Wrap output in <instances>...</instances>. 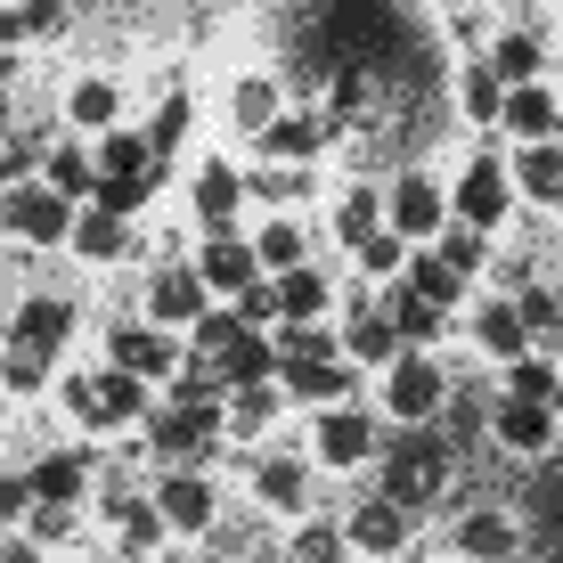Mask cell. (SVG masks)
<instances>
[{"label":"cell","mask_w":563,"mask_h":563,"mask_svg":"<svg viewBox=\"0 0 563 563\" xmlns=\"http://www.w3.org/2000/svg\"><path fill=\"white\" fill-rule=\"evenodd\" d=\"M197 367L245 393V384H262L269 367H278V343H262L254 319H238V310H205L197 319Z\"/></svg>","instance_id":"1"},{"label":"cell","mask_w":563,"mask_h":563,"mask_svg":"<svg viewBox=\"0 0 563 563\" xmlns=\"http://www.w3.org/2000/svg\"><path fill=\"white\" fill-rule=\"evenodd\" d=\"M450 474H457V441L450 433H409V441H393V457H384V498L433 507V498L450 490Z\"/></svg>","instance_id":"2"},{"label":"cell","mask_w":563,"mask_h":563,"mask_svg":"<svg viewBox=\"0 0 563 563\" xmlns=\"http://www.w3.org/2000/svg\"><path fill=\"white\" fill-rule=\"evenodd\" d=\"M0 229H9L16 245H57V238H74V212H66V197L42 180V188H16V197H0Z\"/></svg>","instance_id":"3"},{"label":"cell","mask_w":563,"mask_h":563,"mask_svg":"<svg viewBox=\"0 0 563 563\" xmlns=\"http://www.w3.org/2000/svg\"><path fill=\"white\" fill-rule=\"evenodd\" d=\"M140 384H147V376H140V367H123V360H114V367H107V376H90V384H74V393H66V400H74V417H82V424H123V417H140V400H147V393H140Z\"/></svg>","instance_id":"4"},{"label":"cell","mask_w":563,"mask_h":563,"mask_svg":"<svg viewBox=\"0 0 563 563\" xmlns=\"http://www.w3.org/2000/svg\"><path fill=\"white\" fill-rule=\"evenodd\" d=\"M212 433H221V400H188V393H180L164 417H155V433H147V441H155V457L180 465V457H197Z\"/></svg>","instance_id":"5"},{"label":"cell","mask_w":563,"mask_h":563,"mask_svg":"<svg viewBox=\"0 0 563 563\" xmlns=\"http://www.w3.org/2000/svg\"><path fill=\"white\" fill-rule=\"evenodd\" d=\"M490 441L498 450H515V457H539L555 441V400H522V393H507L490 409Z\"/></svg>","instance_id":"6"},{"label":"cell","mask_w":563,"mask_h":563,"mask_svg":"<svg viewBox=\"0 0 563 563\" xmlns=\"http://www.w3.org/2000/svg\"><path fill=\"white\" fill-rule=\"evenodd\" d=\"M441 393H450V384H441V360H424V352H400V360H393V384H384V400H393V417L424 424V417L441 409Z\"/></svg>","instance_id":"7"},{"label":"cell","mask_w":563,"mask_h":563,"mask_svg":"<svg viewBox=\"0 0 563 563\" xmlns=\"http://www.w3.org/2000/svg\"><path fill=\"white\" fill-rule=\"evenodd\" d=\"M147 310H155V327H197L205 319V269L164 262V269H155V286H147Z\"/></svg>","instance_id":"8"},{"label":"cell","mask_w":563,"mask_h":563,"mask_svg":"<svg viewBox=\"0 0 563 563\" xmlns=\"http://www.w3.org/2000/svg\"><path fill=\"white\" fill-rule=\"evenodd\" d=\"M457 221H474V229H498L507 221V164H465V180H457Z\"/></svg>","instance_id":"9"},{"label":"cell","mask_w":563,"mask_h":563,"mask_svg":"<svg viewBox=\"0 0 563 563\" xmlns=\"http://www.w3.org/2000/svg\"><path fill=\"white\" fill-rule=\"evenodd\" d=\"M66 327H74V310H66V302H57V295H33L25 310H16V352H33V360H57Z\"/></svg>","instance_id":"10"},{"label":"cell","mask_w":563,"mask_h":563,"mask_svg":"<svg viewBox=\"0 0 563 563\" xmlns=\"http://www.w3.org/2000/svg\"><path fill=\"white\" fill-rule=\"evenodd\" d=\"M343 539H352V548H367V555H393L400 539H409V507H400V498H367Z\"/></svg>","instance_id":"11"},{"label":"cell","mask_w":563,"mask_h":563,"mask_svg":"<svg viewBox=\"0 0 563 563\" xmlns=\"http://www.w3.org/2000/svg\"><path fill=\"white\" fill-rule=\"evenodd\" d=\"M498 123L515 131V140H555V123H563V99H548L539 82H515L507 90V114Z\"/></svg>","instance_id":"12"},{"label":"cell","mask_w":563,"mask_h":563,"mask_svg":"<svg viewBox=\"0 0 563 563\" xmlns=\"http://www.w3.org/2000/svg\"><path fill=\"white\" fill-rule=\"evenodd\" d=\"M114 360L140 367V376H172V367H180V343L155 335V327H114Z\"/></svg>","instance_id":"13"},{"label":"cell","mask_w":563,"mask_h":563,"mask_svg":"<svg viewBox=\"0 0 563 563\" xmlns=\"http://www.w3.org/2000/svg\"><path fill=\"white\" fill-rule=\"evenodd\" d=\"M367 450H376V424H367V417H352V409L319 417V457L327 465H360Z\"/></svg>","instance_id":"14"},{"label":"cell","mask_w":563,"mask_h":563,"mask_svg":"<svg viewBox=\"0 0 563 563\" xmlns=\"http://www.w3.org/2000/svg\"><path fill=\"white\" fill-rule=\"evenodd\" d=\"M74 254H82V262H123V254H131V229H123V212H114V205H99L90 221H74Z\"/></svg>","instance_id":"15"},{"label":"cell","mask_w":563,"mask_h":563,"mask_svg":"<svg viewBox=\"0 0 563 563\" xmlns=\"http://www.w3.org/2000/svg\"><path fill=\"white\" fill-rule=\"evenodd\" d=\"M254 245L245 238H229V229H212V245H205V286H221V295H238L245 278H254Z\"/></svg>","instance_id":"16"},{"label":"cell","mask_w":563,"mask_h":563,"mask_svg":"<svg viewBox=\"0 0 563 563\" xmlns=\"http://www.w3.org/2000/svg\"><path fill=\"white\" fill-rule=\"evenodd\" d=\"M155 507H164L172 531H205V522H212V490H205L197 474H172L164 490H155Z\"/></svg>","instance_id":"17"},{"label":"cell","mask_w":563,"mask_h":563,"mask_svg":"<svg viewBox=\"0 0 563 563\" xmlns=\"http://www.w3.org/2000/svg\"><path fill=\"white\" fill-rule=\"evenodd\" d=\"M393 229H400V238H433V229H441V188L409 172V180H400V197H393Z\"/></svg>","instance_id":"18"},{"label":"cell","mask_w":563,"mask_h":563,"mask_svg":"<svg viewBox=\"0 0 563 563\" xmlns=\"http://www.w3.org/2000/svg\"><path fill=\"white\" fill-rule=\"evenodd\" d=\"M515 180H522V197L563 205V147L555 140H531V147H522V164H515Z\"/></svg>","instance_id":"19"},{"label":"cell","mask_w":563,"mask_h":563,"mask_svg":"<svg viewBox=\"0 0 563 563\" xmlns=\"http://www.w3.org/2000/svg\"><path fill=\"white\" fill-rule=\"evenodd\" d=\"M515 548H522V531L507 515H490V507L457 522V555H515Z\"/></svg>","instance_id":"20"},{"label":"cell","mask_w":563,"mask_h":563,"mask_svg":"<svg viewBox=\"0 0 563 563\" xmlns=\"http://www.w3.org/2000/svg\"><path fill=\"white\" fill-rule=\"evenodd\" d=\"M352 360H367V367H393V360H400L393 310H367V319H352Z\"/></svg>","instance_id":"21"},{"label":"cell","mask_w":563,"mask_h":563,"mask_svg":"<svg viewBox=\"0 0 563 563\" xmlns=\"http://www.w3.org/2000/svg\"><path fill=\"white\" fill-rule=\"evenodd\" d=\"M441 310H450V302H433V295H417V286H400V295H393L400 343H433V335H441Z\"/></svg>","instance_id":"22"},{"label":"cell","mask_w":563,"mask_h":563,"mask_svg":"<svg viewBox=\"0 0 563 563\" xmlns=\"http://www.w3.org/2000/svg\"><path fill=\"white\" fill-rule=\"evenodd\" d=\"M319 140H327V131L310 123V114H278V123L262 131V147L278 155V164H302V155H319Z\"/></svg>","instance_id":"23"},{"label":"cell","mask_w":563,"mask_h":563,"mask_svg":"<svg viewBox=\"0 0 563 563\" xmlns=\"http://www.w3.org/2000/svg\"><path fill=\"white\" fill-rule=\"evenodd\" d=\"M238 197H245V180L229 164H205V180H197V212L212 229H229V212H238Z\"/></svg>","instance_id":"24"},{"label":"cell","mask_w":563,"mask_h":563,"mask_svg":"<svg viewBox=\"0 0 563 563\" xmlns=\"http://www.w3.org/2000/svg\"><path fill=\"white\" fill-rule=\"evenodd\" d=\"M286 384H295L302 400H343V393H352V367H335V360H295V367H286Z\"/></svg>","instance_id":"25"},{"label":"cell","mask_w":563,"mask_h":563,"mask_svg":"<svg viewBox=\"0 0 563 563\" xmlns=\"http://www.w3.org/2000/svg\"><path fill=\"white\" fill-rule=\"evenodd\" d=\"M254 490L269 498V507H286V515H295V507H310V498H302V490H310V474H302V465H295V457H269V465H262V482H254Z\"/></svg>","instance_id":"26"},{"label":"cell","mask_w":563,"mask_h":563,"mask_svg":"<svg viewBox=\"0 0 563 563\" xmlns=\"http://www.w3.org/2000/svg\"><path fill=\"white\" fill-rule=\"evenodd\" d=\"M457 99H465L474 123H498V114H507V82H498V66H474V74L457 82Z\"/></svg>","instance_id":"27"},{"label":"cell","mask_w":563,"mask_h":563,"mask_svg":"<svg viewBox=\"0 0 563 563\" xmlns=\"http://www.w3.org/2000/svg\"><path fill=\"white\" fill-rule=\"evenodd\" d=\"M74 490H82V457H42L33 465V498H42V507H66Z\"/></svg>","instance_id":"28"},{"label":"cell","mask_w":563,"mask_h":563,"mask_svg":"<svg viewBox=\"0 0 563 563\" xmlns=\"http://www.w3.org/2000/svg\"><path fill=\"white\" fill-rule=\"evenodd\" d=\"M482 343H490L498 360H522V343H531V327H522V310L490 302V310H482Z\"/></svg>","instance_id":"29"},{"label":"cell","mask_w":563,"mask_h":563,"mask_svg":"<svg viewBox=\"0 0 563 563\" xmlns=\"http://www.w3.org/2000/svg\"><path fill=\"white\" fill-rule=\"evenodd\" d=\"M278 310H286V319H319V310H327V278H319V269H286Z\"/></svg>","instance_id":"30"},{"label":"cell","mask_w":563,"mask_h":563,"mask_svg":"<svg viewBox=\"0 0 563 563\" xmlns=\"http://www.w3.org/2000/svg\"><path fill=\"white\" fill-rule=\"evenodd\" d=\"M147 164H155V140H131V131H107L99 180H123V172H147Z\"/></svg>","instance_id":"31"},{"label":"cell","mask_w":563,"mask_h":563,"mask_svg":"<svg viewBox=\"0 0 563 563\" xmlns=\"http://www.w3.org/2000/svg\"><path fill=\"white\" fill-rule=\"evenodd\" d=\"M107 515L123 522V548H155V539H164V507H131V498H107Z\"/></svg>","instance_id":"32"},{"label":"cell","mask_w":563,"mask_h":563,"mask_svg":"<svg viewBox=\"0 0 563 563\" xmlns=\"http://www.w3.org/2000/svg\"><path fill=\"white\" fill-rule=\"evenodd\" d=\"M269 123H278V82H238V131L262 140Z\"/></svg>","instance_id":"33"},{"label":"cell","mask_w":563,"mask_h":563,"mask_svg":"<svg viewBox=\"0 0 563 563\" xmlns=\"http://www.w3.org/2000/svg\"><path fill=\"white\" fill-rule=\"evenodd\" d=\"M498 82H539V42L531 33H507V42H498Z\"/></svg>","instance_id":"34"},{"label":"cell","mask_w":563,"mask_h":563,"mask_svg":"<svg viewBox=\"0 0 563 563\" xmlns=\"http://www.w3.org/2000/svg\"><path fill=\"white\" fill-rule=\"evenodd\" d=\"M254 254H262L269 269H302V229H295V221H269L262 238H254Z\"/></svg>","instance_id":"35"},{"label":"cell","mask_w":563,"mask_h":563,"mask_svg":"<svg viewBox=\"0 0 563 563\" xmlns=\"http://www.w3.org/2000/svg\"><path fill=\"white\" fill-rule=\"evenodd\" d=\"M66 114H74V123H90V131H114V90L107 82H74Z\"/></svg>","instance_id":"36"},{"label":"cell","mask_w":563,"mask_h":563,"mask_svg":"<svg viewBox=\"0 0 563 563\" xmlns=\"http://www.w3.org/2000/svg\"><path fill=\"white\" fill-rule=\"evenodd\" d=\"M295 360H335V343H327L310 319H295V327L278 335V367H295Z\"/></svg>","instance_id":"37"},{"label":"cell","mask_w":563,"mask_h":563,"mask_svg":"<svg viewBox=\"0 0 563 563\" xmlns=\"http://www.w3.org/2000/svg\"><path fill=\"white\" fill-rule=\"evenodd\" d=\"M441 262H450V269H457V278H465V269H482V262H490V245H482V229H474V221H465V229H457V238H441Z\"/></svg>","instance_id":"38"},{"label":"cell","mask_w":563,"mask_h":563,"mask_svg":"<svg viewBox=\"0 0 563 563\" xmlns=\"http://www.w3.org/2000/svg\"><path fill=\"white\" fill-rule=\"evenodd\" d=\"M409 286H417V295H433V302H457V269L441 262V254H424V262L409 269Z\"/></svg>","instance_id":"39"},{"label":"cell","mask_w":563,"mask_h":563,"mask_svg":"<svg viewBox=\"0 0 563 563\" xmlns=\"http://www.w3.org/2000/svg\"><path fill=\"white\" fill-rule=\"evenodd\" d=\"M515 376H507V393H522V400H555V367L548 360H507Z\"/></svg>","instance_id":"40"},{"label":"cell","mask_w":563,"mask_h":563,"mask_svg":"<svg viewBox=\"0 0 563 563\" xmlns=\"http://www.w3.org/2000/svg\"><path fill=\"white\" fill-rule=\"evenodd\" d=\"M515 310H522V327H531V335H555V327H563V302H555V295H539V286H522Z\"/></svg>","instance_id":"41"},{"label":"cell","mask_w":563,"mask_h":563,"mask_svg":"<svg viewBox=\"0 0 563 563\" xmlns=\"http://www.w3.org/2000/svg\"><path fill=\"white\" fill-rule=\"evenodd\" d=\"M49 188H57V197H82V188H99V172H90L82 155L57 147V155H49Z\"/></svg>","instance_id":"42"},{"label":"cell","mask_w":563,"mask_h":563,"mask_svg":"<svg viewBox=\"0 0 563 563\" xmlns=\"http://www.w3.org/2000/svg\"><path fill=\"white\" fill-rule=\"evenodd\" d=\"M360 269H367V278H393V269H400V238L367 229V238H360Z\"/></svg>","instance_id":"43"},{"label":"cell","mask_w":563,"mask_h":563,"mask_svg":"<svg viewBox=\"0 0 563 563\" xmlns=\"http://www.w3.org/2000/svg\"><path fill=\"white\" fill-rule=\"evenodd\" d=\"M147 188H155V172H123V180H99V205L131 212V205H147Z\"/></svg>","instance_id":"44"},{"label":"cell","mask_w":563,"mask_h":563,"mask_svg":"<svg viewBox=\"0 0 563 563\" xmlns=\"http://www.w3.org/2000/svg\"><path fill=\"white\" fill-rule=\"evenodd\" d=\"M539 515H548V539H555V548H563V465H548V474H539Z\"/></svg>","instance_id":"45"},{"label":"cell","mask_w":563,"mask_h":563,"mask_svg":"<svg viewBox=\"0 0 563 563\" xmlns=\"http://www.w3.org/2000/svg\"><path fill=\"white\" fill-rule=\"evenodd\" d=\"M335 229H343V238H367V229H376V197H367V188H352V197H343V212H335Z\"/></svg>","instance_id":"46"},{"label":"cell","mask_w":563,"mask_h":563,"mask_svg":"<svg viewBox=\"0 0 563 563\" xmlns=\"http://www.w3.org/2000/svg\"><path fill=\"white\" fill-rule=\"evenodd\" d=\"M33 507H42V498H33V474L25 482H0V522H25Z\"/></svg>","instance_id":"47"},{"label":"cell","mask_w":563,"mask_h":563,"mask_svg":"<svg viewBox=\"0 0 563 563\" xmlns=\"http://www.w3.org/2000/svg\"><path fill=\"white\" fill-rule=\"evenodd\" d=\"M25 33H33V42H49V33H66V9H57V0H25Z\"/></svg>","instance_id":"48"},{"label":"cell","mask_w":563,"mask_h":563,"mask_svg":"<svg viewBox=\"0 0 563 563\" xmlns=\"http://www.w3.org/2000/svg\"><path fill=\"white\" fill-rule=\"evenodd\" d=\"M302 180H310V172H295V164H269L254 188H262V197H302Z\"/></svg>","instance_id":"49"},{"label":"cell","mask_w":563,"mask_h":563,"mask_svg":"<svg viewBox=\"0 0 563 563\" xmlns=\"http://www.w3.org/2000/svg\"><path fill=\"white\" fill-rule=\"evenodd\" d=\"M180 131H188V99H172L164 114H155V155H164V147H180Z\"/></svg>","instance_id":"50"},{"label":"cell","mask_w":563,"mask_h":563,"mask_svg":"<svg viewBox=\"0 0 563 563\" xmlns=\"http://www.w3.org/2000/svg\"><path fill=\"white\" fill-rule=\"evenodd\" d=\"M269 310H278V295H269V286H254V278H245V286H238V319H254V327H262Z\"/></svg>","instance_id":"51"},{"label":"cell","mask_w":563,"mask_h":563,"mask_svg":"<svg viewBox=\"0 0 563 563\" xmlns=\"http://www.w3.org/2000/svg\"><path fill=\"white\" fill-rule=\"evenodd\" d=\"M335 548H352V539H335V531H295V555H335Z\"/></svg>","instance_id":"52"},{"label":"cell","mask_w":563,"mask_h":563,"mask_svg":"<svg viewBox=\"0 0 563 563\" xmlns=\"http://www.w3.org/2000/svg\"><path fill=\"white\" fill-rule=\"evenodd\" d=\"M441 9H465V0H441Z\"/></svg>","instance_id":"53"},{"label":"cell","mask_w":563,"mask_h":563,"mask_svg":"<svg viewBox=\"0 0 563 563\" xmlns=\"http://www.w3.org/2000/svg\"><path fill=\"white\" fill-rule=\"evenodd\" d=\"M0 367H9V352H0Z\"/></svg>","instance_id":"54"},{"label":"cell","mask_w":563,"mask_h":563,"mask_svg":"<svg viewBox=\"0 0 563 563\" xmlns=\"http://www.w3.org/2000/svg\"><path fill=\"white\" fill-rule=\"evenodd\" d=\"M0 123H9V114H0Z\"/></svg>","instance_id":"55"}]
</instances>
